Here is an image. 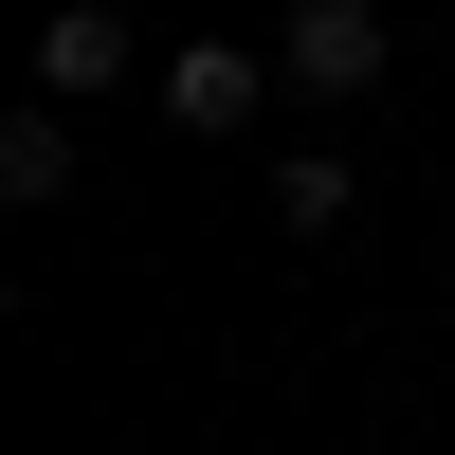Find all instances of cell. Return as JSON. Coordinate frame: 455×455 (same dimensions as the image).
<instances>
[{"label": "cell", "mask_w": 455, "mask_h": 455, "mask_svg": "<svg viewBox=\"0 0 455 455\" xmlns=\"http://www.w3.org/2000/svg\"><path fill=\"white\" fill-rule=\"evenodd\" d=\"M274 73H291V92H383V0H291V19H274Z\"/></svg>", "instance_id": "1"}, {"label": "cell", "mask_w": 455, "mask_h": 455, "mask_svg": "<svg viewBox=\"0 0 455 455\" xmlns=\"http://www.w3.org/2000/svg\"><path fill=\"white\" fill-rule=\"evenodd\" d=\"M255 92H291V73H255L237 36H201V55H164V128H201V146H237V128H255Z\"/></svg>", "instance_id": "2"}, {"label": "cell", "mask_w": 455, "mask_h": 455, "mask_svg": "<svg viewBox=\"0 0 455 455\" xmlns=\"http://www.w3.org/2000/svg\"><path fill=\"white\" fill-rule=\"evenodd\" d=\"M36 92H128V19L109 0H55L36 19Z\"/></svg>", "instance_id": "3"}, {"label": "cell", "mask_w": 455, "mask_h": 455, "mask_svg": "<svg viewBox=\"0 0 455 455\" xmlns=\"http://www.w3.org/2000/svg\"><path fill=\"white\" fill-rule=\"evenodd\" d=\"M0 201H73V109H0Z\"/></svg>", "instance_id": "4"}, {"label": "cell", "mask_w": 455, "mask_h": 455, "mask_svg": "<svg viewBox=\"0 0 455 455\" xmlns=\"http://www.w3.org/2000/svg\"><path fill=\"white\" fill-rule=\"evenodd\" d=\"M274 219H291V237H347V164H328V146H310V164H274Z\"/></svg>", "instance_id": "5"}]
</instances>
